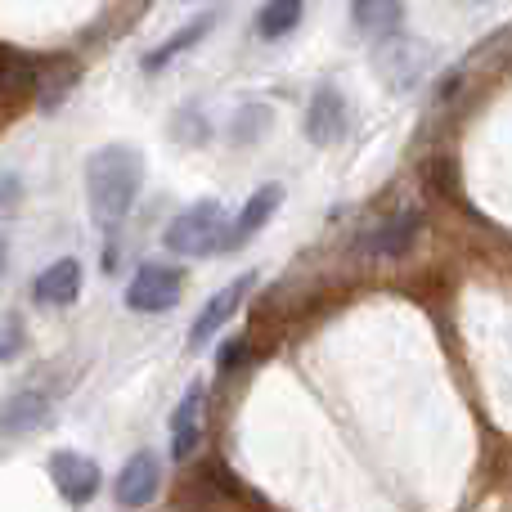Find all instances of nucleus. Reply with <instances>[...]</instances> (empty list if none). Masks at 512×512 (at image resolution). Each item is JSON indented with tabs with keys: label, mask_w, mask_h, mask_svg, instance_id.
<instances>
[{
	"label": "nucleus",
	"mask_w": 512,
	"mask_h": 512,
	"mask_svg": "<svg viewBox=\"0 0 512 512\" xmlns=\"http://www.w3.org/2000/svg\"><path fill=\"white\" fill-rule=\"evenodd\" d=\"M18 198H23V180H18V176H0V216L14 212Z\"/></svg>",
	"instance_id": "25"
},
{
	"label": "nucleus",
	"mask_w": 512,
	"mask_h": 512,
	"mask_svg": "<svg viewBox=\"0 0 512 512\" xmlns=\"http://www.w3.org/2000/svg\"><path fill=\"white\" fill-rule=\"evenodd\" d=\"M472 68H499V63H512V23L495 27L490 36H481L468 54Z\"/></svg>",
	"instance_id": "19"
},
{
	"label": "nucleus",
	"mask_w": 512,
	"mask_h": 512,
	"mask_svg": "<svg viewBox=\"0 0 512 512\" xmlns=\"http://www.w3.org/2000/svg\"><path fill=\"white\" fill-rule=\"evenodd\" d=\"M180 292H185V270L149 261L135 270L131 288H126V306H131L135 315H162V310L180 306Z\"/></svg>",
	"instance_id": "4"
},
{
	"label": "nucleus",
	"mask_w": 512,
	"mask_h": 512,
	"mask_svg": "<svg viewBox=\"0 0 512 512\" xmlns=\"http://www.w3.org/2000/svg\"><path fill=\"white\" fill-rule=\"evenodd\" d=\"M171 140L176 144H185V149H198V144H207L212 140V126H207V117H203V108H180L176 117H171Z\"/></svg>",
	"instance_id": "21"
},
{
	"label": "nucleus",
	"mask_w": 512,
	"mask_h": 512,
	"mask_svg": "<svg viewBox=\"0 0 512 512\" xmlns=\"http://www.w3.org/2000/svg\"><path fill=\"white\" fill-rule=\"evenodd\" d=\"M432 63H436L432 45L418 41V36H405V32L373 45V68H378V77L387 81V90H396V95H409V90L423 86Z\"/></svg>",
	"instance_id": "3"
},
{
	"label": "nucleus",
	"mask_w": 512,
	"mask_h": 512,
	"mask_svg": "<svg viewBox=\"0 0 512 512\" xmlns=\"http://www.w3.org/2000/svg\"><path fill=\"white\" fill-rule=\"evenodd\" d=\"M301 14H306V0H265L261 14H256V36L261 41H283L288 32H297Z\"/></svg>",
	"instance_id": "18"
},
{
	"label": "nucleus",
	"mask_w": 512,
	"mask_h": 512,
	"mask_svg": "<svg viewBox=\"0 0 512 512\" xmlns=\"http://www.w3.org/2000/svg\"><path fill=\"white\" fill-rule=\"evenodd\" d=\"M283 207V185H261L256 194L243 203V212L234 216V225H230V239H225V252H234V248H243V243H252L256 234L265 230V225L274 221V212Z\"/></svg>",
	"instance_id": "10"
},
{
	"label": "nucleus",
	"mask_w": 512,
	"mask_h": 512,
	"mask_svg": "<svg viewBox=\"0 0 512 512\" xmlns=\"http://www.w3.org/2000/svg\"><path fill=\"white\" fill-rule=\"evenodd\" d=\"M27 346V328H23V319L18 315H0V364L5 360H14L18 351Z\"/></svg>",
	"instance_id": "22"
},
{
	"label": "nucleus",
	"mask_w": 512,
	"mask_h": 512,
	"mask_svg": "<svg viewBox=\"0 0 512 512\" xmlns=\"http://www.w3.org/2000/svg\"><path fill=\"white\" fill-rule=\"evenodd\" d=\"M225 239H230V221H225V207L216 203V198H203V203L185 207V212L167 225V248L176 256H189V261L225 252Z\"/></svg>",
	"instance_id": "2"
},
{
	"label": "nucleus",
	"mask_w": 512,
	"mask_h": 512,
	"mask_svg": "<svg viewBox=\"0 0 512 512\" xmlns=\"http://www.w3.org/2000/svg\"><path fill=\"white\" fill-rule=\"evenodd\" d=\"M463 81H468V68H450V72H441V81L432 86V99H436V104H450V99L463 90Z\"/></svg>",
	"instance_id": "23"
},
{
	"label": "nucleus",
	"mask_w": 512,
	"mask_h": 512,
	"mask_svg": "<svg viewBox=\"0 0 512 512\" xmlns=\"http://www.w3.org/2000/svg\"><path fill=\"white\" fill-rule=\"evenodd\" d=\"M5 261H9V243H5V234H0V279H5Z\"/></svg>",
	"instance_id": "26"
},
{
	"label": "nucleus",
	"mask_w": 512,
	"mask_h": 512,
	"mask_svg": "<svg viewBox=\"0 0 512 512\" xmlns=\"http://www.w3.org/2000/svg\"><path fill=\"white\" fill-rule=\"evenodd\" d=\"M243 360H248V337H230V342L221 346V355H216V369L230 373V369H239Z\"/></svg>",
	"instance_id": "24"
},
{
	"label": "nucleus",
	"mask_w": 512,
	"mask_h": 512,
	"mask_svg": "<svg viewBox=\"0 0 512 512\" xmlns=\"http://www.w3.org/2000/svg\"><path fill=\"white\" fill-rule=\"evenodd\" d=\"M203 400H207V387L194 382V387L180 396L176 414H171V454H176L180 463L198 450V436H203Z\"/></svg>",
	"instance_id": "12"
},
{
	"label": "nucleus",
	"mask_w": 512,
	"mask_h": 512,
	"mask_svg": "<svg viewBox=\"0 0 512 512\" xmlns=\"http://www.w3.org/2000/svg\"><path fill=\"white\" fill-rule=\"evenodd\" d=\"M270 122H274V113L265 104H243L230 122V140L234 144H256L265 131H270Z\"/></svg>",
	"instance_id": "20"
},
{
	"label": "nucleus",
	"mask_w": 512,
	"mask_h": 512,
	"mask_svg": "<svg viewBox=\"0 0 512 512\" xmlns=\"http://www.w3.org/2000/svg\"><path fill=\"white\" fill-rule=\"evenodd\" d=\"M36 301L41 306H72L81 292V261L77 256H63V261L45 265L41 279H36Z\"/></svg>",
	"instance_id": "15"
},
{
	"label": "nucleus",
	"mask_w": 512,
	"mask_h": 512,
	"mask_svg": "<svg viewBox=\"0 0 512 512\" xmlns=\"http://www.w3.org/2000/svg\"><path fill=\"white\" fill-rule=\"evenodd\" d=\"M418 185L441 203H463V171L450 153H432L427 162H418Z\"/></svg>",
	"instance_id": "17"
},
{
	"label": "nucleus",
	"mask_w": 512,
	"mask_h": 512,
	"mask_svg": "<svg viewBox=\"0 0 512 512\" xmlns=\"http://www.w3.org/2000/svg\"><path fill=\"white\" fill-rule=\"evenodd\" d=\"M50 481L59 486V495L68 499V504H90V499L99 495V486H104V472H99L95 459H86V454L77 450H59L50 454Z\"/></svg>",
	"instance_id": "9"
},
{
	"label": "nucleus",
	"mask_w": 512,
	"mask_h": 512,
	"mask_svg": "<svg viewBox=\"0 0 512 512\" xmlns=\"http://www.w3.org/2000/svg\"><path fill=\"white\" fill-rule=\"evenodd\" d=\"M158 486H162V463L153 450H135L131 459L122 463V472H117V508L135 512V508H149L153 499H158Z\"/></svg>",
	"instance_id": "8"
},
{
	"label": "nucleus",
	"mask_w": 512,
	"mask_h": 512,
	"mask_svg": "<svg viewBox=\"0 0 512 512\" xmlns=\"http://www.w3.org/2000/svg\"><path fill=\"white\" fill-rule=\"evenodd\" d=\"M351 18L355 32L378 45L387 36L405 32V0H351Z\"/></svg>",
	"instance_id": "13"
},
{
	"label": "nucleus",
	"mask_w": 512,
	"mask_h": 512,
	"mask_svg": "<svg viewBox=\"0 0 512 512\" xmlns=\"http://www.w3.org/2000/svg\"><path fill=\"white\" fill-rule=\"evenodd\" d=\"M252 288H256V274H239V279L225 283L216 297H207V306L198 310V319L189 324V346H194V351H203V346L212 342V337L221 333V328L230 324L234 315H239V306L248 301Z\"/></svg>",
	"instance_id": "6"
},
{
	"label": "nucleus",
	"mask_w": 512,
	"mask_h": 512,
	"mask_svg": "<svg viewBox=\"0 0 512 512\" xmlns=\"http://www.w3.org/2000/svg\"><path fill=\"white\" fill-rule=\"evenodd\" d=\"M216 18H221V9H212V14H198L194 23H185L176 36H167V41H162L158 50H149V54H144V72H162V68H167V63H176L185 50H194V45L203 41V36L216 27Z\"/></svg>",
	"instance_id": "16"
},
{
	"label": "nucleus",
	"mask_w": 512,
	"mask_h": 512,
	"mask_svg": "<svg viewBox=\"0 0 512 512\" xmlns=\"http://www.w3.org/2000/svg\"><path fill=\"white\" fill-rule=\"evenodd\" d=\"M50 423V400L41 391H14V396L0 405V436L18 441V436H32Z\"/></svg>",
	"instance_id": "11"
},
{
	"label": "nucleus",
	"mask_w": 512,
	"mask_h": 512,
	"mask_svg": "<svg viewBox=\"0 0 512 512\" xmlns=\"http://www.w3.org/2000/svg\"><path fill=\"white\" fill-rule=\"evenodd\" d=\"M423 230H427L423 212L409 207V212H396V216H387L382 225H373V230L360 239V252L373 256V261H400V256H409L418 248Z\"/></svg>",
	"instance_id": "5"
},
{
	"label": "nucleus",
	"mask_w": 512,
	"mask_h": 512,
	"mask_svg": "<svg viewBox=\"0 0 512 512\" xmlns=\"http://www.w3.org/2000/svg\"><path fill=\"white\" fill-rule=\"evenodd\" d=\"M32 90H36V63L23 50L0 41V113L32 99Z\"/></svg>",
	"instance_id": "14"
},
{
	"label": "nucleus",
	"mask_w": 512,
	"mask_h": 512,
	"mask_svg": "<svg viewBox=\"0 0 512 512\" xmlns=\"http://www.w3.org/2000/svg\"><path fill=\"white\" fill-rule=\"evenodd\" d=\"M346 126H351V113H346V99L337 86H319L306 104V140L315 149H333V144L346 140Z\"/></svg>",
	"instance_id": "7"
},
{
	"label": "nucleus",
	"mask_w": 512,
	"mask_h": 512,
	"mask_svg": "<svg viewBox=\"0 0 512 512\" xmlns=\"http://www.w3.org/2000/svg\"><path fill=\"white\" fill-rule=\"evenodd\" d=\"M144 185V153L131 144H104L86 158V198L99 225H122Z\"/></svg>",
	"instance_id": "1"
}]
</instances>
